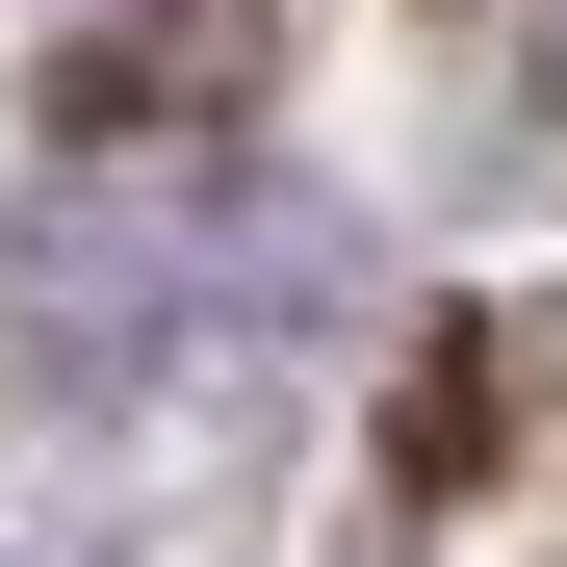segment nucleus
<instances>
[{"mask_svg":"<svg viewBox=\"0 0 567 567\" xmlns=\"http://www.w3.org/2000/svg\"><path fill=\"white\" fill-rule=\"evenodd\" d=\"M258 78V0H52V130H207Z\"/></svg>","mask_w":567,"mask_h":567,"instance_id":"obj_1","label":"nucleus"}]
</instances>
